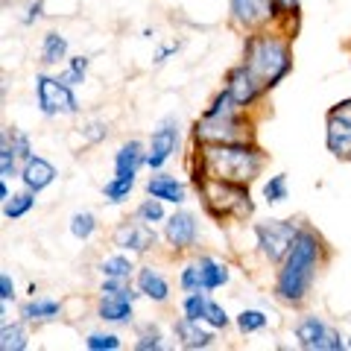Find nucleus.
Listing matches in <instances>:
<instances>
[{
    "label": "nucleus",
    "mask_w": 351,
    "mask_h": 351,
    "mask_svg": "<svg viewBox=\"0 0 351 351\" xmlns=\"http://www.w3.org/2000/svg\"><path fill=\"white\" fill-rule=\"evenodd\" d=\"M325 261V240L313 232V228L302 226L299 237H295L293 249L287 252V258L278 263V276L272 284V295L281 304L302 307L311 299L313 281L319 276V267Z\"/></svg>",
    "instance_id": "nucleus-1"
},
{
    "label": "nucleus",
    "mask_w": 351,
    "mask_h": 351,
    "mask_svg": "<svg viewBox=\"0 0 351 351\" xmlns=\"http://www.w3.org/2000/svg\"><path fill=\"white\" fill-rule=\"evenodd\" d=\"M267 156L255 141H237V144H196V158L191 167L214 179L252 184L261 176Z\"/></svg>",
    "instance_id": "nucleus-2"
},
{
    "label": "nucleus",
    "mask_w": 351,
    "mask_h": 351,
    "mask_svg": "<svg viewBox=\"0 0 351 351\" xmlns=\"http://www.w3.org/2000/svg\"><path fill=\"white\" fill-rule=\"evenodd\" d=\"M243 64L258 76L263 91H272L293 71V47L284 32L258 29L243 41Z\"/></svg>",
    "instance_id": "nucleus-3"
},
{
    "label": "nucleus",
    "mask_w": 351,
    "mask_h": 351,
    "mask_svg": "<svg viewBox=\"0 0 351 351\" xmlns=\"http://www.w3.org/2000/svg\"><path fill=\"white\" fill-rule=\"evenodd\" d=\"M196 193L202 199V208L211 214L217 223H243L246 217L255 214V202L249 196V184H237V182H226V179H214L199 170H193L191 176Z\"/></svg>",
    "instance_id": "nucleus-4"
},
{
    "label": "nucleus",
    "mask_w": 351,
    "mask_h": 351,
    "mask_svg": "<svg viewBox=\"0 0 351 351\" xmlns=\"http://www.w3.org/2000/svg\"><path fill=\"white\" fill-rule=\"evenodd\" d=\"M193 141L196 144H237V141H255V123H252V117L246 112L217 114V117L202 114L193 126Z\"/></svg>",
    "instance_id": "nucleus-5"
},
{
    "label": "nucleus",
    "mask_w": 351,
    "mask_h": 351,
    "mask_svg": "<svg viewBox=\"0 0 351 351\" xmlns=\"http://www.w3.org/2000/svg\"><path fill=\"white\" fill-rule=\"evenodd\" d=\"M299 232H302V226L293 223V219H263V223H255V243H258L261 258L278 267L287 258V252L293 249Z\"/></svg>",
    "instance_id": "nucleus-6"
},
{
    "label": "nucleus",
    "mask_w": 351,
    "mask_h": 351,
    "mask_svg": "<svg viewBox=\"0 0 351 351\" xmlns=\"http://www.w3.org/2000/svg\"><path fill=\"white\" fill-rule=\"evenodd\" d=\"M36 100L38 112L44 117H73L80 114V100H76L73 88L62 76L38 73L36 76Z\"/></svg>",
    "instance_id": "nucleus-7"
},
{
    "label": "nucleus",
    "mask_w": 351,
    "mask_h": 351,
    "mask_svg": "<svg viewBox=\"0 0 351 351\" xmlns=\"http://www.w3.org/2000/svg\"><path fill=\"white\" fill-rule=\"evenodd\" d=\"M293 337H295V343H299V348H304V351H343V348H348L343 334L316 313L302 316L293 328Z\"/></svg>",
    "instance_id": "nucleus-8"
},
{
    "label": "nucleus",
    "mask_w": 351,
    "mask_h": 351,
    "mask_svg": "<svg viewBox=\"0 0 351 351\" xmlns=\"http://www.w3.org/2000/svg\"><path fill=\"white\" fill-rule=\"evenodd\" d=\"M228 15L232 24L243 32L269 29L278 21L276 0H228Z\"/></svg>",
    "instance_id": "nucleus-9"
},
{
    "label": "nucleus",
    "mask_w": 351,
    "mask_h": 351,
    "mask_svg": "<svg viewBox=\"0 0 351 351\" xmlns=\"http://www.w3.org/2000/svg\"><path fill=\"white\" fill-rule=\"evenodd\" d=\"M179 120L176 117H164L161 123L152 129V138H149V147H147V167L149 170H164L167 161L179 152Z\"/></svg>",
    "instance_id": "nucleus-10"
},
{
    "label": "nucleus",
    "mask_w": 351,
    "mask_h": 351,
    "mask_svg": "<svg viewBox=\"0 0 351 351\" xmlns=\"http://www.w3.org/2000/svg\"><path fill=\"white\" fill-rule=\"evenodd\" d=\"M141 290L126 284L123 290L114 293H100V302H97V319L108 322V325H129L132 316H135V302H138Z\"/></svg>",
    "instance_id": "nucleus-11"
},
{
    "label": "nucleus",
    "mask_w": 351,
    "mask_h": 351,
    "mask_svg": "<svg viewBox=\"0 0 351 351\" xmlns=\"http://www.w3.org/2000/svg\"><path fill=\"white\" fill-rule=\"evenodd\" d=\"M164 243H167L176 255L182 252H191L196 243H199V223H196V214L184 211H173L167 219H164Z\"/></svg>",
    "instance_id": "nucleus-12"
},
{
    "label": "nucleus",
    "mask_w": 351,
    "mask_h": 351,
    "mask_svg": "<svg viewBox=\"0 0 351 351\" xmlns=\"http://www.w3.org/2000/svg\"><path fill=\"white\" fill-rule=\"evenodd\" d=\"M158 243V234H156V226L144 223V219H123L117 228H114V246L120 252H129V255H147L149 249H156Z\"/></svg>",
    "instance_id": "nucleus-13"
},
{
    "label": "nucleus",
    "mask_w": 351,
    "mask_h": 351,
    "mask_svg": "<svg viewBox=\"0 0 351 351\" xmlns=\"http://www.w3.org/2000/svg\"><path fill=\"white\" fill-rule=\"evenodd\" d=\"M226 91L232 94V100H234V106L240 108V112H249V108L255 106L263 94H267V91H263V85L258 82V76L252 73L243 62L234 64V68L228 71V76H226Z\"/></svg>",
    "instance_id": "nucleus-14"
},
{
    "label": "nucleus",
    "mask_w": 351,
    "mask_h": 351,
    "mask_svg": "<svg viewBox=\"0 0 351 351\" xmlns=\"http://www.w3.org/2000/svg\"><path fill=\"white\" fill-rule=\"evenodd\" d=\"M325 144L328 152L339 161H351V117L339 108H331L325 120Z\"/></svg>",
    "instance_id": "nucleus-15"
},
{
    "label": "nucleus",
    "mask_w": 351,
    "mask_h": 351,
    "mask_svg": "<svg viewBox=\"0 0 351 351\" xmlns=\"http://www.w3.org/2000/svg\"><path fill=\"white\" fill-rule=\"evenodd\" d=\"M173 337H176V343L188 351H199V348L214 346V328L199 319H191V316H184V313L173 322Z\"/></svg>",
    "instance_id": "nucleus-16"
},
{
    "label": "nucleus",
    "mask_w": 351,
    "mask_h": 351,
    "mask_svg": "<svg viewBox=\"0 0 351 351\" xmlns=\"http://www.w3.org/2000/svg\"><path fill=\"white\" fill-rule=\"evenodd\" d=\"M141 167H147V147L138 138L120 144L114 152V176L117 179H138Z\"/></svg>",
    "instance_id": "nucleus-17"
},
{
    "label": "nucleus",
    "mask_w": 351,
    "mask_h": 351,
    "mask_svg": "<svg viewBox=\"0 0 351 351\" xmlns=\"http://www.w3.org/2000/svg\"><path fill=\"white\" fill-rule=\"evenodd\" d=\"M56 167L47 161V158H41V156H32L29 161L21 164V184H24L27 191L32 193H41V191H47L53 182H56Z\"/></svg>",
    "instance_id": "nucleus-18"
},
{
    "label": "nucleus",
    "mask_w": 351,
    "mask_h": 351,
    "mask_svg": "<svg viewBox=\"0 0 351 351\" xmlns=\"http://www.w3.org/2000/svg\"><path fill=\"white\" fill-rule=\"evenodd\" d=\"M147 193L156 196V199H161V202H167V205H182L184 199H188V188H184V182L176 179V176H170V173H164V170H156L149 176Z\"/></svg>",
    "instance_id": "nucleus-19"
},
{
    "label": "nucleus",
    "mask_w": 351,
    "mask_h": 351,
    "mask_svg": "<svg viewBox=\"0 0 351 351\" xmlns=\"http://www.w3.org/2000/svg\"><path fill=\"white\" fill-rule=\"evenodd\" d=\"M135 287L141 290V295H147V299L156 304L170 302V281L164 278L156 267H141L135 272Z\"/></svg>",
    "instance_id": "nucleus-20"
},
{
    "label": "nucleus",
    "mask_w": 351,
    "mask_h": 351,
    "mask_svg": "<svg viewBox=\"0 0 351 351\" xmlns=\"http://www.w3.org/2000/svg\"><path fill=\"white\" fill-rule=\"evenodd\" d=\"M62 316V304L56 299H44V295H32L29 302L21 304V319L27 325H44Z\"/></svg>",
    "instance_id": "nucleus-21"
},
{
    "label": "nucleus",
    "mask_w": 351,
    "mask_h": 351,
    "mask_svg": "<svg viewBox=\"0 0 351 351\" xmlns=\"http://www.w3.org/2000/svg\"><path fill=\"white\" fill-rule=\"evenodd\" d=\"M196 263H199V276H202V290H205V293L226 287L228 278H232V269H228V263L219 261V258H214V255L196 258Z\"/></svg>",
    "instance_id": "nucleus-22"
},
{
    "label": "nucleus",
    "mask_w": 351,
    "mask_h": 351,
    "mask_svg": "<svg viewBox=\"0 0 351 351\" xmlns=\"http://www.w3.org/2000/svg\"><path fill=\"white\" fill-rule=\"evenodd\" d=\"M62 59H68V38H64L62 32H56V29L44 32V38H41V62L47 64V68H53V64H59Z\"/></svg>",
    "instance_id": "nucleus-23"
},
{
    "label": "nucleus",
    "mask_w": 351,
    "mask_h": 351,
    "mask_svg": "<svg viewBox=\"0 0 351 351\" xmlns=\"http://www.w3.org/2000/svg\"><path fill=\"white\" fill-rule=\"evenodd\" d=\"M135 263H132L129 252H117V255H108L100 261V272L103 278H132L135 276Z\"/></svg>",
    "instance_id": "nucleus-24"
},
{
    "label": "nucleus",
    "mask_w": 351,
    "mask_h": 351,
    "mask_svg": "<svg viewBox=\"0 0 351 351\" xmlns=\"http://www.w3.org/2000/svg\"><path fill=\"white\" fill-rule=\"evenodd\" d=\"M27 322H3V328H0V348L3 351H24L29 346V337H27Z\"/></svg>",
    "instance_id": "nucleus-25"
},
{
    "label": "nucleus",
    "mask_w": 351,
    "mask_h": 351,
    "mask_svg": "<svg viewBox=\"0 0 351 351\" xmlns=\"http://www.w3.org/2000/svg\"><path fill=\"white\" fill-rule=\"evenodd\" d=\"M36 196L38 193H32V191H21V193H12L9 199L3 202V217L6 219H21V217H27L32 208H36Z\"/></svg>",
    "instance_id": "nucleus-26"
},
{
    "label": "nucleus",
    "mask_w": 351,
    "mask_h": 351,
    "mask_svg": "<svg viewBox=\"0 0 351 351\" xmlns=\"http://www.w3.org/2000/svg\"><path fill=\"white\" fill-rule=\"evenodd\" d=\"M132 191H135V179H117V176H112V179L103 184V196H106L108 205L126 202Z\"/></svg>",
    "instance_id": "nucleus-27"
},
{
    "label": "nucleus",
    "mask_w": 351,
    "mask_h": 351,
    "mask_svg": "<svg viewBox=\"0 0 351 351\" xmlns=\"http://www.w3.org/2000/svg\"><path fill=\"white\" fill-rule=\"evenodd\" d=\"M234 322H237V331L240 334H258V331H263L267 328V313L263 311H255V307H246V311H240L237 316H234Z\"/></svg>",
    "instance_id": "nucleus-28"
},
{
    "label": "nucleus",
    "mask_w": 351,
    "mask_h": 351,
    "mask_svg": "<svg viewBox=\"0 0 351 351\" xmlns=\"http://www.w3.org/2000/svg\"><path fill=\"white\" fill-rule=\"evenodd\" d=\"M12 176H21V161L9 138L0 135V179H12Z\"/></svg>",
    "instance_id": "nucleus-29"
},
{
    "label": "nucleus",
    "mask_w": 351,
    "mask_h": 351,
    "mask_svg": "<svg viewBox=\"0 0 351 351\" xmlns=\"http://www.w3.org/2000/svg\"><path fill=\"white\" fill-rule=\"evenodd\" d=\"M290 196V188H287V173H276L263 182V199L269 205H278Z\"/></svg>",
    "instance_id": "nucleus-30"
},
{
    "label": "nucleus",
    "mask_w": 351,
    "mask_h": 351,
    "mask_svg": "<svg viewBox=\"0 0 351 351\" xmlns=\"http://www.w3.org/2000/svg\"><path fill=\"white\" fill-rule=\"evenodd\" d=\"M68 228H71V234H73L76 240H91L94 232H97V217H94L91 211H76V214L71 217Z\"/></svg>",
    "instance_id": "nucleus-31"
},
{
    "label": "nucleus",
    "mask_w": 351,
    "mask_h": 351,
    "mask_svg": "<svg viewBox=\"0 0 351 351\" xmlns=\"http://www.w3.org/2000/svg\"><path fill=\"white\" fill-rule=\"evenodd\" d=\"M164 205H167V202H161V199H156V196H149V199H144V202L138 205L135 217L144 219V223H149V226H158V223H164V219H167V211H164Z\"/></svg>",
    "instance_id": "nucleus-32"
},
{
    "label": "nucleus",
    "mask_w": 351,
    "mask_h": 351,
    "mask_svg": "<svg viewBox=\"0 0 351 351\" xmlns=\"http://www.w3.org/2000/svg\"><path fill=\"white\" fill-rule=\"evenodd\" d=\"M205 311H208V295H205V290H199V293H184V299H182V313L184 316L205 322Z\"/></svg>",
    "instance_id": "nucleus-33"
},
{
    "label": "nucleus",
    "mask_w": 351,
    "mask_h": 351,
    "mask_svg": "<svg viewBox=\"0 0 351 351\" xmlns=\"http://www.w3.org/2000/svg\"><path fill=\"white\" fill-rule=\"evenodd\" d=\"M88 64H91V59H88V56H71V59H68V68H64V73H59V76H62V80L68 82L71 88H76V85L85 82Z\"/></svg>",
    "instance_id": "nucleus-34"
},
{
    "label": "nucleus",
    "mask_w": 351,
    "mask_h": 351,
    "mask_svg": "<svg viewBox=\"0 0 351 351\" xmlns=\"http://www.w3.org/2000/svg\"><path fill=\"white\" fill-rule=\"evenodd\" d=\"M120 346V337L117 334H108V331H91L85 337V348L88 351H117Z\"/></svg>",
    "instance_id": "nucleus-35"
},
{
    "label": "nucleus",
    "mask_w": 351,
    "mask_h": 351,
    "mask_svg": "<svg viewBox=\"0 0 351 351\" xmlns=\"http://www.w3.org/2000/svg\"><path fill=\"white\" fill-rule=\"evenodd\" d=\"M135 348L138 351H161L164 348V337L156 325H147L138 331V339H135Z\"/></svg>",
    "instance_id": "nucleus-36"
},
{
    "label": "nucleus",
    "mask_w": 351,
    "mask_h": 351,
    "mask_svg": "<svg viewBox=\"0 0 351 351\" xmlns=\"http://www.w3.org/2000/svg\"><path fill=\"white\" fill-rule=\"evenodd\" d=\"M179 287L184 293H199L202 290V276H199V263L191 261L182 267V276H179Z\"/></svg>",
    "instance_id": "nucleus-37"
},
{
    "label": "nucleus",
    "mask_w": 351,
    "mask_h": 351,
    "mask_svg": "<svg viewBox=\"0 0 351 351\" xmlns=\"http://www.w3.org/2000/svg\"><path fill=\"white\" fill-rule=\"evenodd\" d=\"M205 325H211L214 331H226L228 325H232V319H228L226 307L217 304L214 299H208V311H205Z\"/></svg>",
    "instance_id": "nucleus-38"
},
{
    "label": "nucleus",
    "mask_w": 351,
    "mask_h": 351,
    "mask_svg": "<svg viewBox=\"0 0 351 351\" xmlns=\"http://www.w3.org/2000/svg\"><path fill=\"white\" fill-rule=\"evenodd\" d=\"M106 135H108V129H106L103 120H91V123L82 126V138L88 141V144H100Z\"/></svg>",
    "instance_id": "nucleus-39"
},
{
    "label": "nucleus",
    "mask_w": 351,
    "mask_h": 351,
    "mask_svg": "<svg viewBox=\"0 0 351 351\" xmlns=\"http://www.w3.org/2000/svg\"><path fill=\"white\" fill-rule=\"evenodd\" d=\"M9 302H15V281L9 272H3V276H0V304H3V316H6Z\"/></svg>",
    "instance_id": "nucleus-40"
},
{
    "label": "nucleus",
    "mask_w": 351,
    "mask_h": 351,
    "mask_svg": "<svg viewBox=\"0 0 351 351\" xmlns=\"http://www.w3.org/2000/svg\"><path fill=\"white\" fill-rule=\"evenodd\" d=\"M299 6H302V0H276L278 21H293L295 15H299Z\"/></svg>",
    "instance_id": "nucleus-41"
},
{
    "label": "nucleus",
    "mask_w": 351,
    "mask_h": 351,
    "mask_svg": "<svg viewBox=\"0 0 351 351\" xmlns=\"http://www.w3.org/2000/svg\"><path fill=\"white\" fill-rule=\"evenodd\" d=\"M41 12H44V0H32L29 9H27V15H24V24L32 27V24H36V21L41 18Z\"/></svg>",
    "instance_id": "nucleus-42"
},
{
    "label": "nucleus",
    "mask_w": 351,
    "mask_h": 351,
    "mask_svg": "<svg viewBox=\"0 0 351 351\" xmlns=\"http://www.w3.org/2000/svg\"><path fill=\"white\" fill-rule=\"evenodd\" d=\"M176 50H179V44H170V47H161V50L156 53V64H164V62H167V59L173 56Z\"/></svg>",
    "instance_id": "nucleus-43"
},
{
    "label": "nucleus",
    "mask_w": 351,
    "mask_h": 351,
    "mask_svg": "<svg viewBox=\"0 0 351 351\" xmlns=\"http://www.w3.org/2000/svg\"><path fill=\"white\" fill-rule=\"evenodd\" d=\"M9 196H12V193H9V184H6V179H0V199H9Z\"/></svg>",
    "instance_id": "nucleus-44"
},
{
    "label": "nucleus",
    "mask_w": 351,
    "mask_h": 351,
    "mask_svg": "<svg viewBox=\"0 0 351 351\" xmlns=\"http://www.w3.org/2000/svg\"><path fill=\"white\" fill-rule=\"evenodd\" d=\"M334 108H339V112H346V114L351 117V97H348V100H343V103H337Z\"/></svg>",
    "instance_id": "nucleus-45"
},
{
    "label": "nucleus",
    "mask_w": 351,
    "mask_h": 351,
    "mask_svg": "<svg viewBox=\"0 0 351 351\" xmlns=\"http://www.w3.org/2000/svg\"><path fill=\"white\" fill-rule=\"evenodd\" d=\"M348 348H351V337H348Z\"/></svg>",
    "instance_id": "nucleus-46"
}]
</instances>
